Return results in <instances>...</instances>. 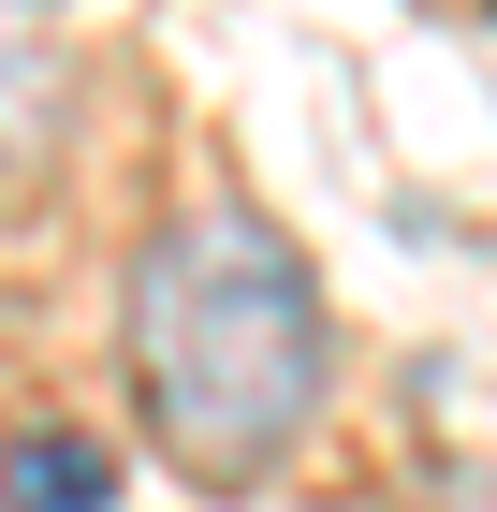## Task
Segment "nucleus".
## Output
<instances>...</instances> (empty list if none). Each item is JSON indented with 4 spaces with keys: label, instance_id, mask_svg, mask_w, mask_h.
Segmentation results:
<instances>
[{
    "label": "nucleus",
    "instance_id": "obj_1",
    "mask_svg": "<svg viewBox=\"0 0 497 512\" xmlns=\"http://www.w3.org/2000/svg\"><path fill=\"white\" fill-rule=\"evenodd\" d=\"M322 278L249 191L176 205L132 264V410L191 483H264L322 425Z\"/></svg>",
    "mask_w": 497,
    "mask_h": 512
},
{
    "label": "nucleus",
    "instance_id": "obj_2",
    "mask_svg": "<svg viewBox=\"0 0 497 512\" xmlns=\"http://www.w3.org/2000/svg\"><path fill=\"white\" fill-rule=\"evenodd\" d=\"M0 512H117V454L88 425H15L0 439Z\"/></svg>",
    "mask_w": 497,
    "mask_h": 512
}]
</instances>
